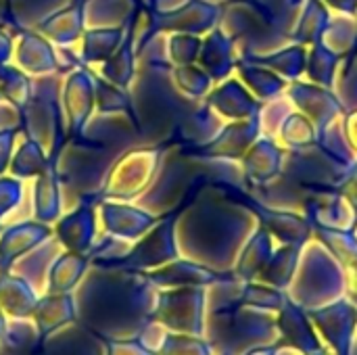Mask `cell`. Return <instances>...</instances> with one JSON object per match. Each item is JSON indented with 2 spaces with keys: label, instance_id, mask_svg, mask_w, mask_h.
<instances>
[{
  "label": "cell",
  "instance_id": "obj_1",
  "mask_svg": "<svg viewBox=\"0 0 357 355\" xmlns=\"http://www.w3.org/2000/svg\"><path fill=\"white\" fill-rule=\"evenodd\" d=\"M23 113V132L25 138H31L40 142L46 153L50 155V161L59 157V144H61V119H59V107H56V88L54 77L33 75V88L31 96L21 109Z\"/></svg>",
  "mask_w": 357,
  "mask_h": 355
},
{
  "label": "cell",
  "instance_id": "obj_2",
  "mask_svg": "<svg viewBox=\"0 0 357 355\" xmlns=\"http://www.w3.org/2000/svg\"><path fill=\"white\" fill-rule=\"evenodd\" d=\"M172 333L197 335L205 333V293L201 289H184L176 293H163L157 308L151 314Z\"/></svg>",
  "mask_w": 357,
  "mask_h": 355
},
{
  "label": "cell",
  "instance_id": "obj_3",
  "mask_svg": "<svg viewBox=\"0 0 357 355\" xmlns=\"http://www.w3.org/2000/svg\"><path fill=\"white\" fill-rule=\"evenodd\" d=\"M310 318L320 339L335 355H351L357 328V310L347 301H335L322 308H310Z\"/></svg>",
  "mask_w": 357,
  "mask_h": 355
},
{
  "label": "cell",
  "instance_id": "obj_4",
  "mask_svg": "<svg viewBox=\"0 0 357 355\" xmlns=\"http://www.w3.org/2000/svg\"><path fill=\"white\" fill-rule=\"evenodd\" d=\"M276 326H278V335H280V341L284 343V347H293L301 354H314V352L324 349L322 339H320L310 314L303 312V308H299L289 297L284 299V305L280 308Z\"/></svg>",
  "mask_w": 357,
  "mask_h": 355
},
{
  "label": "cell",
  "instance_id": "obj_5",
  "mask_svg": "<svg viewBox=\"0 0 357 355\" xmlns=\"http://www.w3.org/2000/svg\"><path fill=\"white\" fill-rule=\"evenodd\" d=\"M17 67L29 75H46L56 69V56L44 36L36 29H23L15 48Z\"/></svg>",
  "mask_w": 357,
  "mask_h": 355
},
{
  "label": "cell",
  "instance_id": "obj_6",
  "mask_svg": "<svg viewBox=\"0 0 357 355\" xmlns=\"http://www.w3.org/2000/svg\"><path fill=\"white\" fill-rule=\"evenodd\" d=\"M48 234L50 230L44 226V222H21L10 226L0 239V262L10 264L21 253H27L40 245Z\"/></svg>",
  "mask_w": 357,
  "mask_h": 355
},
{
  "label": "cell",
  "instance_id": "obj_7",
  "mask_svg": "<svg viewBox=\"0 0 357 355\" xmlns=\"http://www.w3.org/2000/svg\"><path fill=\"white\" fill-rule=\"evenodd\" d=\"M33 216L44 224L59 216V176L52 163L33 182Z\"/></svg>",
  "mask_w": 357,
  "mask_h": 355
},
{
  "label": "cell",
  "instance_id": "obj_8",
  "mask_svg": "<svg viewBox=\"0 0 357 355\" xmlns=\"http://www.w3.org/2000/svg\"><path fill=\"white\" fill-rule=\"evenodd\" d=\"M50 163L52 161H50V155L46 153V149L40 142L25 138L19 144V149L15 151L8 172L15 178L27 180V178H38Z\"/></svg>",
  "mask_w": 357,
  "mask_h": 355
},
{
  "label": "cell",
  "instance_id": "obj_9",
  "mask_svg": "<svg viewBox=\"0 0 357 355\" xmlns=\"http://www.w3.org/2000/svg\"><path fill=\"white\" fill-rule=\"evenodd\" d=\"M56 6V0H8L10 21L19 33L23 29H36L42 21L54 15Z\"/></svg>",
  "mask_w": 357,
  "mask_h": 355
},
{
  "label": "cell",
  "instance_id": "obj_10",
  "mask_svg": "<svg viewBox=\"0 0 357 355\" xmlns=\"http://www.w3.org/2000/svg\"><path fill=\"white\" fill-rule=\"evenodd\" d=\"M155 355H215L209 341L197 335H182V333H172L163 337L159 347L155 349Z\"/></svg>",
  "mask_w": 357,
  "mask_h": 355
},
{
  "label": "cell",
  "instance_id": "obj_11",
  "mask_svg": "<svg viewBox=\"0 0 357 355\" xmlns=\"http://www.w3.org/2000/svg\"><path fill=\"white\" fill-rule=\"evenodd\" d=\"M31 88H33V75L25 73L19 67H10L6 65V75H4V88H2V96L4 100L13 103L15 107L23 109L25 103L31 96Z\"/></svg>",
  "mask_w": 357,
  "mask_h": 355
},
{
  "label": "cell",
  "instance_id": "obj_12",
  "mask_svg": "<svg viewBox=\"0 0 357 355\" xmlns=\"http://www.w3.org/2000/svg\"><path fill=\"white\" fill-rule=\"evenodd\" d=\"M79 29V21L75 19L73 10H63V13H54L50 15L46 21H42L38 25V31L44 36V38H50L59 44H65V42H71L75 38Z\"/></svg>",
  "mask_w": 357,
  "mask_h": 355
},
{
  "label": "cell",
  "instance_id": "obj_13",
  "mask_svg": "<svg viewBox=\"0 0 357 355\" xmlns=\"http://www.w3.org/2000/svg\"><path fill=\"white\" fill-rule=\"evenodd\" d=\"M284 295L272 289H259V287H249L238 301H234V310L241 308H253V310H270V312H280L284 305Z\"/></svg>",
  "mask_w": 357,
  "mask_h": 355
},
{
  "label": "cell",
  "instance_id": "obj_14",
  "mask_svg": "<svg viewBox=\"0 0 357 355\" xmlns=\"http://www.w3.org/2000/svg\"><path fill=\"white\" fill-rule=\"evenodd\" d=\"M59 239L71 247V249H82L88 245L90 239V224H88V216L84 213H75L65 218L59 224Z\"/></svg>",
  "mask_w": 357,
  "mask_h": 355
},
{
  "label": "cell",
  "instance_id": "obj_15",
  "mask_svg": "<svg viewBox=\"0 0 357 355\" xmlns=\"http://www.w3.org/2000/svg\"><path fill=\"white\" fill-rule=\"evenodd\" d=\"M84 92H86V82L82 75H73L67 82L65 88V105L69 111V117L73 121V126H77L86 113V103H84Z\"/></svg>",
  "mask_w": 357,
  "mask_h": 355
},
{
  "label": "cell",
  "instance_id": "obj_16",
  "mask_svg": "<svg viewBox=\"0 0 357 355\" xmlns=\"http://www.w3.org/2000/svg\"><path fill=\"white\" fill-rule=\"evenodd\" d=\"M23 197V182L15 176H0V220L19 207Z\"/></svg>",
  "mask_w": 357,
  "mask_h": 355
},
{
  "label": "cell",
  "instance_id": "obj_17",
  "mask_svg": "<svg viewBox=\"0 0 357 355\" xmlns=\"http://www.w3.org/2000/svg\"><path fill=\"white\" fill-rule=\"evenodd\" d=\"M82 270H84V259H79L75 255H65V257H61V262L56 264V268L52 272V282L61 289H67L77 280Z\"/></svg>",
  "mask_w": 357,
  "mask_h": 355
},
{
  "label": "cell",
  "instance_id": "obj_18",
  "mask_svg": "<svg viewBox=\"0 0 357 355\" xmlns=\"http://www.w3.org/2000/svg\"><path fill=\"white\" fill-rule=\"evenodd\" d=\"M23 128V113L19 107H15L8 100H0V132L2 130H15L19 132Z\"/></svg>",
  "mask_w": 357,
  "mask_h": 355
},
{
  "label": "cell",
  "instance_id": "obj_19",
  "mask_svg": "<svg viewBox=\"0 0 357 355\" xmlns=\"http://www.w3.org/2000/svg\"><path fill=\"white\" fill-rule=\"evenodd\" d=\"M109 355H155V352L146 347L140 339H134V341H111Z\"/></svg>",
  "mask_w": 357,
  "mask_h": 355
},
{
  "label": "cell",
  "instance_id": "obj_20",
  "mask_svg": "<svg viewBox=\"0 0 357 355\" xmlns=\"http://www.w3.org/2000/svg\"><path fill=\"white\" fill-rule=\"evenodd\" d=\"M15 130H2L0 132V176L10 167L13 161V146H15Z\"/></svg>",
  "mask_w": 357,
  "mask_h": 355
},
{
  "label": "cell",
  "instance_id": "obj_21",
  "mask_svg": "<svg viewBox=\"0 0 357 355\" xmlns=\"http://www.w3.org/2000/svg\"><path fill=\"white\" fill-rule=\"evenodd\" d=\"M13 50H15L13 36L0 29V65H6V63H8V59H10Z\"/></svg>",
  "mask_w": 357,
  "mask_h": 355
},
{
  "label": "cell",
  "instance_id": "obj_22",
  "mask_svg": "<svg viewBox=\"0 0 357 355\" xmlns=\"http://www.w3.org/2000/svg\"><path fill=\"white\" fill-rule=\"evenodd\" d=\"M284 347V343L282 341H276V343H266V345H257V347H249L247 352L243 355H278L280 354V349Z\"/></svg>",
  "mask_w": 357,
  "mask_h": 355
},
{
  "label": "cell",
  "instance_id": "obj_23",
  "mask_svg": "<svg viewBox=\"0 0 357 355\" xmlns=\"http://www.w3.org/2000/svg\"><path fill=\"white\" fill-rule=\"evenodd\" d=\"M0 27H10L13 31H17L15 25H13V21H10L8 0H0Z\"/></svg>",
  "mask_w": 357,
  "mask_h": 355
},
{
  "label": "cell",
  "instance_id": "obj_24",
  "mask_svg": "<svg viewBox=\"0 0 357 355\" xmlns=\"http://www.w3.org/2000/svg\"><path fill=\"white\" fill-rule=\"evenodd\" d=\"M4 75H6V65H0V100H4V96H2V88H4Z\"/></svg>",
  "mask_w": 357,
  "mask_h": 355
},
{
  "label": "cell",
  "instance_id": "obj_25",
  "mask_svg": "<svg viewBox=\"0 0 357 355\" xmlns=\"http://www.w3.org/2000/svg\"><path fill=\"white\" fill-rule=\"evenodd\" d=\"M301 355H326V352L322 349V352H314V354H301Z\"/></svg>",
  "mask_w": 357,
  "mask_h": 355
},
{
  "label": "cell",
  "instance_id": "obj_26",
  "mask_svg": "<svg viewBox=\"0 0 357 355\" xmlns=\"http://www.w3.org/2000/svg\"><path fill=\"white\" fill-rule=\"evenodd\" d=\"M222 355H228V354H222Z\"/></svg>",
  "mask_w": 357,
  "mask_h": 355
}]
</instances>
